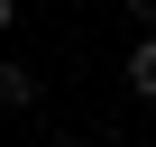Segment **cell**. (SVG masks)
<instances>
[{
    "instance_id": "1",
    "label": "cell",
    "mask_w": 156,
    "mask_h": 147,
    "mask_svg": "<svg viewBox=\"0 0 156 147\" xmlns=\"http://www.w3.org/2000/svg\"><path fill=\"white\" fill-rule=\"evenodd\" d=\"M0 110H37V64L0 55Z\"/></svg>"
},
{
    "instance_id": "2",
    "label": "cell",
    "mask_w": 156,
    "mask_h": 147,
    "mask_svg": "<svg viewBox=\"0 0 156 147\" xmlns=\"http://www.w3.org/2000/svg\"><path fill=\"white\" fill-rule=\"evenodd\" d=\"M129 92H138V101H156V28L129 46Z\"/></svg>"
},
{
    "instance_id": "3",
    "label": "cell",
    "mask_w": 156,
    "mask_h": 147,
    "mask_svg": "<svg viewBox=\"0 0 156 147\" xmlns=\"http://www.w3.org/2000/svg\"><path fill=\"white\" fill-rule=\"evenodd\" d=\"M119 19L129 28H156V0H119Z\"/></svg>"
},
{
    "instance_id": "4",
    "label": "cell",
    "mask_w": 156,
    "mask_h": 147,
    "mask_svg": "<svg viewBox=\"0 0 156 147\" xmlns=\"http://www.w3.org/2000/svg\"><path fill=\"white\" fill-rule=\"evenodd\" d=\"M46 147H92V138H83V129H55V138H46Z\"/></svg>"
},
{
    "instance_id": "5",
    "label": "cell",
    "mask_w": 156,
    "mask_h": 147,
    "mask_svg": "<svg viewBox=\"0 0 156 147\" xmlns=\"http://www.w3.org/2000/svg\"><path fill=\"white\" fill-rule=\"evenodd\" d=\"M9 28H19V0H0V37H9Z\"/></svg>"
}]
</instances>
